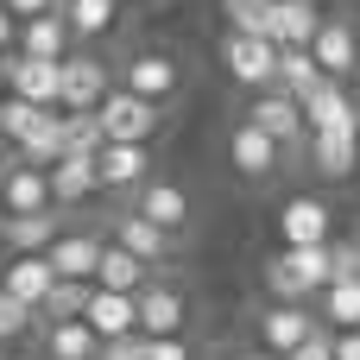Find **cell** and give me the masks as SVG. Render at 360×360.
<instances>
[{"label":"cell","mask_w":360,"mask_h":360,"mask_svg":"<svg viewBox=\"0 0 360 360\" xmlns=\"http://www.w3.org/2000/svg\"><path fill=\"white\" fill-rule=\"evenodd\" d=\"M259 278L272 304H310L335 285V266H329V247H278Z\"/></svg>","instance_id":"6da1fadb"},{"label":"cell","mask_w":360,"mask_h":360,"mask_svg":"<svg viewBox=\"0 0 360 360\" xmlns=\"http://www.w3.org/2000/svg\"><path fill=\"white\" fill-rule=\"evenodd\" d=\"M221 70L240 89L266 95V89H278V44L272 38H247V32H221Z\"/></svg>","instance_id":"7a4b0ae2"},{"label":"cell","mask_w":360,"mask_h":360,"mask_svg":"<svg viewBox=\"0 0 360 360\" xmlns=\"http://www.w3.org/2000/svg\"><path fill=\"white\" fill-rule=\"evenodd\" d=\"M95 120H101V139H108V146H152V133H158L165 108H152V101H139V95L114 89V95L95 108Z\"/></svg>","instance_id":"3957f363"},{"label":"cell","mask_w":360,"mask_h":360,"mask_svg":"<svg viewBox=\"0 0 360 360\" xmlns=\"http://www.w3.org/2000/svg\"><path fill=\"white\" fill-rule=\"evenodd\" d=\"M316 329H323V323H316V310H310V304H266V310L253 316V342H259L272 360L297 354Z\"/></svg>","instance_id":"277c9868"},{"label":"cell","mask_w":360,"mask_h":360,"mask_svg":"<svg viewBox=\"0 0 360 360\" xmlns=\"http://www.w3.org/2000/svg\"><path fill=\"white\" fill-rule=\"evenodd\" d=\"M120 89L139 95V101H152V108H165V101L184 89V70H177L171 51H133L127 70H120Z\"/></svg>","instance_id":"5b68a950"},{"label":"cell","mask_w":360,"mask_h":360,"mask_svg":"<svg viewBox=\"0 0 360 360\" xmlns=\"http://www.w3.org/2000/svg\"><path fill=\"white\" fill-rule=\"evenodd\" d=\"M0 76H6V95H19V101H32V108H63V63H44V57H6L0 63Z\"/></svg>","instance_id":"8992f818"},{"label":"cell","mask_w":360,"mask_h":360,"mask_svg":"<svg viewBox=\"0 0 360 360\" xmlns=\"http://www.w3.org/2000/svg\"><path fill=\"white\" fill-rule=\"evenodd\" d=\"M108 95H114L108 63L89 57V51H70V57H63V114H95Z\"/></svg>","instance_id":"52a82bcc"},{"label":"cell","mask_w":360,"mask_h":360,"mask_svg":"<svg viewBox=\"0 0 360 360\" xmlns=\"http://www.w3.org/2000/svg\"><path fill=\"white\" fill-rule=\"evenodd\" d=\"M247 120L278 146V152H297V146H310V127H304V108L291 101V95H278V89H266V95H253V108H247Z\"/></svg>","instance_id":"ba28073f"},{"label":"cell","mask_w":360,"mask_h":360,"mask_svg":"<svg viewBox=\"0 0 360 360\" xmlns=\"http://www.w3.org/2000/svg\"><path fill=\"white\" fill-rule=\"evenodd\" d=\"M335 240V209L323 196H291L278 209V247H329Z\"/></svg>","instance_id":"9c48e42d"},{"label":"cell","mask_w":360,"mask_h":360,"mask_svg":"<svg viewBox=\"0 0 360 360\" xmlns=\"http://www.w3.org/2000/svg\"><path fill=\"white\" fill-rule=\"evenodd\" d=\"M184 323H190V297H184L177 285L152 278V285L139 291V335H146V342H165V335H184Z\"/></svg>","instance_id":"30bf717a"},{"label":"cell","mask_w":360,"mask_h":360,"mask_svg":"<svg viewBox=\"0 0 360 360\" xmlns=\"http://www.w3.org/2000/svg\"><path fill=\"white\" fill-rule=\"evenodd\" d=\"M57 202H51V171H38V165H6L0 171V215H51Z\"/></svg>","instance_id":"8fae6325"},{"label":"cell","mask_w":360,"mask_h":360,"mask_svg":"<svg viewBox=\"0 0 360 360\" xmlns=\"http://www.w3.org/2000/svg\"><path fill=\"white\" fill-rule=\"evenodd\" d=\"M133 215H146L152 228H165V234H184L190 228V190L184 184H171V177H152L146 190H133Z\"/></svg>","instance_id":"7c38bea8"},{"label":"cell","mask_w":360,"mask_h":360,"mask_svg":"<svg viewBox=\"0 0 360 360\" xmlns=\"http://www.w3.org/2000/svg\"><path fill=\"white\" fill-rule=\"evenodd\" d=\"M101 234H89V228H63L57 240H51V272L57 278H70V285H95V266H101Z\"/></svg>","instance_id":"4fadbf2b"},{"label":"cell","mask_w":360,"mask_h":360,"mask_svg":"<svg viewBox=\"0 0 360 360\" xmlns=\"http://www.w3.org/2000/svg\"><path fill=\"white\" fill-rule=\"evenodd\" d=\"M310 57H316V70H323L329 82H348V76H360V38H354V19H323V32H316Z\"/></svg>","instance_id":"5bb4252c"},{"label":"cell","mask_w":360,"mask_h":360,"mask_svg":"<svg viewBox=\"0 0 360 360\" xmlns=\"http://www.w3.org/2000/svg\"><path fill=\"white\" fill-rule=\"evenodd\" d=\"M0 291H6V297H19L25 310H44V297L57 291V272H51V259H44V253H13V259L0 266Z\"/></svg>","instance_id":"9a60e30c"},{"label":"cell","mask_w":360,"mask_h":360,"mask_svg":"<svg viewBox=\"0 0 360 360\" xmlns=\"http://www.w3.org/2000/svg\"><path fill=\"white\" fill-rule=\"evenodd\" d=\"M310 171L329 177V184H348L360 171V127H342V133H310Z\"/></svg>","instance_id":"2e32d148"},{"label":"cell","mask_w":360,"mask_h":360,"mask_svg":"<svg viewBox=\"0 0 360 360\" xmlns=\"http://www.w3.org/2000/svg\"><path fill=\"white\" fill-rule=\"evenodd\" d=\"M228 165H234L247 184H266V177L285 165V152H278V146H272V139H266L253 120H240V127L228 133Z\"/></svg>","instance_id":"e0dca14e"},{"label":"cell","mask_w":360,"mask_h":360,"mask_svg":"<svg viewBox=\"0 0 360 360\" xmlns=\"http://www.w3.org/2000/svg\"><path fill=\"white\" fill-rule=\"evenodd\" d=\"M95 177H101V190L133 196V190L152 184V152H146V146H101V152H95Z\"/></svg>","instance_id":"ac0fdd59"},{"label":"cell","mask_w":360,"mask_h":360,"mask_svg":"<svg viewBox=\"0 0 360 360\" xmlns=\"http://www.w3.org/2000/svg\"><path fill=\"white\" fill-rule=\"evenodd\" d=\"M114 247H127L139 266H165V259L177 253V234H165V228H152L146 215L120 209V215H114Z\"/></svg>","instance_id":"d6986e66"},{"label":"cell","mask_w":360,"mask_h":360,"mask_svg":"<svg viewBox=\"0 0 360 360\" xmlns=\"http://www.w3.org/2000/svg\"><path fill=\"white\" fill-rule=\"evenodd\" d=\"M323 6L316 0H272V44L278 51H310L316 32H323Z\"/></svg>","instance_id":"ffe728a7"},{"label":"cell","mask_w":360,"mask_h":360,"mask_svg":"<svg viewBox=\"0 0 360 360\" xmlns=\"http://www.w3.org/2000/svg\"><path fill=\"white\" fill-rule=\"evenodd\" d=\"M82 323L95 329V342L139 335V297H120V291H89V310H82Z\"/></svg>","instance_id":"44dd1931"},{"label":"cell","mask_w":360,"mask_h":360,"mask_svg":"<svg viewBox=\"0 0 360 360\" xmlns=\"http://www.w3.org/2000/svg\"><path fill=\"white\" fill-rule=\"evenodd\" d=\"M304 127L310 133H342V127H360V108L348 95V82H323L310 101H304Z\"/></svg>","instance_id":"7402d4cb"},{"label":"cell","mask_w":360,"mask_h":360,"mask_svg":"<svg viewBox=\"0 0 360 360\" xmlns=\"http://www.w3.org/2000/svg\"><path fill=\"white\" fill-rule=\"evenodd\" d=\"M89 196H101V177H95V158H57L51 165V202L57 209H76V202H89Z\"/></svg>","instance_id":"603a6c76"},{"label":"cell","mask_w":360,"mask_h":360,"mask_svg":"<svg viewBox=\"0 0 360 360\" xmlns=\"http://www.w3.org/2000/svg\"><path fill=\"white\" fill-rule=\"evenodd\" d=\"M152 285V266H139L127 247H101V266H95V291H120V297H139Z\"/></svg>","instance_id":"cb8c5ba5"},{"label":"cell","mask_w":360,"mask_h":360,"mask_svg":"<svg viewBox=\"0 0 360 360\" xmlns=\"http://www.w3.org/2000/svg\"><path fill=\"white\" fill-rule=\"evenodd\" d=\"M70 25H63V13H44V19H25L19 25V57H44V63H63L70 57Z\"/></svg>","instance_id":"d4e9b609"},{"label":"cell","mask_w":360,"mask_h":360,"mask_svg":"<svg viewBox=\"0 0 360 360\" xmlns=\"http://www.w3.org/2000/svg\"><path fill=\"white\" fill-rule=\"evenodd\" d=\"M38 342H44V360H95L101 354V342H95V329L76 316V323H38Z\"/></svg>","instance_id":"484cf974"},{"label":"cell","mask_w":360,"mask_h":360,"mask_svg":"<svg viewBox=\"0 0 360 360\" xmlns=\"http://www.w3.org/2000/svg\"><path fill=\"white\" fill-rule=\"evenodd\" d=\"M57 234H63L57 209H51V215H0V240H6L13 253H51Z\"/></svg>","instance_id":"4316f807"},{"label":"cell","mask_w":360,"mask_h":360,"mask_svg":"<svg viewBox=\"0 0 360 360\" xmlns=\"http://www.w3.org/2000/svg\"><path fill=\"white\" fill-rule=\"evenodd\" d=\"M63 152H70V133H63V108H51V114L32 127V139L19 146V165H38V171H51Z\"/></svg>","instance_id":"83f0119b"},{"label":"cell","mask_w":360,"mask_h":360,"mask_svg":"<svg viewBox=\"0 0 360 360\" xmlns=\"http://www.w3.org/2000/svg\"><path fill=\"white\" fill-rule=\"evenodd\" d=\"M57 13H63L70 38H108L120 25V6L114 0H57Z\"/></svg>","instance_id":"f1b7e54d"},{"label":"cell","mask_w":360,"mask_h":360,"mask_svg":"<svg viewBox=\"0 0 360 360\" xmlns=\"http://www.w3.org/2000/svg\"><path fill=\"white\" fill-rule=\"evenodd\" d=\"M323 82H329V76L316 70V57H310V51H278V95H291V101L304 108Z\"/></svg>","instance_id":"f546056e"},{"label":"cell","mask_w":360,"mask_h":360,"mask_svg":"<svg viewBox=\"0 0 360 360\" xmlns=\"http://www.w3.org/2000/svg\"><path fill=\"white\" fill-rule=\"evenodd\" d=\"M323 329H329V335L360 329V278H335V285L323 291Z\"/></svg>","instance_id":"4dcf8cb0"},{"label":"cell","mask_w":360,"mask_h":360,"mask_svg":"<svg viewBox=\"0 0 360 360\" xmlns=\"http://www.w3.org/2000/svg\"><path fill=\"white\" fill-rule=\"evenodd\" d=\"M221 19H228V32L272 38V0H221Z\"/></svg>","instance_id":"1f68e13d"},{"label":"cell","mask_w":360,"mask_h":360,"mask_svg":"<svg viewBox=\"0 0 360 360\" xmlns=\"http://www.w3.org/2000/svg\"><path fill=\"white\" fill-rule=\"evenodd\" d=\"M89 291H95V285H70V278H57V291L44 297L38 323H76V316L89 310Z\"/></svg>","instance_id":"d6a6232c"},{"label":"cell","mask_w":360,"mask_h":360,"mask_svg":"<svg viewBox=\"0 0 360 360\" xmlns=\"http://www.w3.org/2000/svg\"><path fill=\"white\" fill-rule=\"evenodd\" d=\"M44 114H51V108H32V101H19V95H6V101H0V133L13 139V152L32 139V127H38Z\"/></svg>","instance_id":"836d02e7"},{"label":"cell","mask_w":360,"mask_h":360,"mask_svg":"<svg viewBox=\"0 0 360 360\" xmlns=\"http://www.w3.org/2000/svg\"><path fill=\"white\" fill-rule=\"evenodd\" d=\"M32 329H38V310H25L19 297H6V291H0V348H13V342H25Z\"/></svg>","instance_id":"e575fe53"},{"label":"cell","mask_w":360,"mask_h":360,"mask_svg":"<svg viewBox=\"0 0 360 360\" xmlns=\"http://www.w3.org/2000/svg\"><path fill=\"white\" fill-rule=\"evenodd\" d=\"M95 360H146V335H120V342H101Z\"/></svg>","instance_id":"d590c367"},{"label":"cell","mask_w":360,"mask_h":360,"mask_svg":"<svg viewBox=\"0 0 360 360\" xmlns=\"http://www.w3.org/2000/svg\"><path fill=\"white\" fill-rule=\"evenodd\" d=\"M285 360H335V335H329V329H316L297 354H285Z\"/></svg>","instance_id":"8d00e7d4"},{"label":"cell","mask_w":360,"mask_h":360,"mask_svg":"<svg viewBox=\"0 0 360 360\" xmlns=\"http://www.w3.org/2000/svg\"><path fill=\"white\" fill-rule=\"evenodd\" d=\"M146 360H190V342H184V335H165V342H146Z\"/></svg>","instance_id":"74e56055"},{"label":"cell","mask_w":360,"mask_h":360,"mask_svg":"<svg viewBox=\"0 0 360 360\" xmlns=\"http://www.w3.org/2000/svg\"><path fill=\"white\" fill-rule=\"evenodd\" d=\"M0 6H6L19 25H25V19H44V13H57V0H0Z\"/></svg>","instance_id":"f35d334b"},{"label":"cell","mask_w":360,"mask_h":360,"mask_svg":"<svg viewBox=\"0 0 360 360\" xmlns=\"http://www.w3.org/2000/svg\"><path fill=\"white\" fill-rule=\"evenodd\" d=\"M13 51H19V19H13V13L0 6V63H6Z\"/></svg>","instance_id":"ab89813d"},{"label":"cell","mask_w":360,"mask_h":360,"mask_svg":"<svg viewBox=\"0 0 360 360\" xmlns=\"http://www.w3.org/2000/svg\"><path fill=\"white\" fill-rule=\"evenodd\" d=\"M335 360H360V329H348V335H335Z\"/></svg>","instance_id":"60d3db41"},{"label":"cell","mask_w":360,"mask_h":360,"mask_svg":"<svg viewBox=\"0 0 360 360\" xmlns=\"http://www.w3.org/2000/svg\"><path fill=\"white\" fill-rule=\"evenodd\" d=\"M13 158H19V152H13V139H6V133H0V171H6V165H13Z\"/></svg>","instance_id":"b9f144b4"},{"label":"cell","mask_w":360,"mask_h":360,"mask_svg":"<svg viewBox=\"0 0 360 360\" xmlns=\"http://www.w3.org/2000/svg\"><path fill=\"white\" fill-rule=\"evenodd\" d=\"M0 101H6V76H0Z\"/></svg>","instance_id":"7bdbcfd3"},{"label":"cell","mask_w":360,"mask_h":360,"mask_svg":"<svg viewBox=\"0 0 360 360\" xmlns=\"http://www.w3.org/2000/svg\"><path fill=\"white\" fill-rule=\"evenodd\" d=\"M354 38H360V19H354Z\"/></svg>","instance_id":"ee69618b"},{"label":"cell","mask_w":360,"mask_h":360,"mask_svg":"<svg viewBox=\"0 0 360 360\" xmlns=\"http://www.w3.org/2000/svg\"><path fill=\"white\" fill-rule=\"evenodd\" d=\"M114 6H127V0H114Z\"/></svg>","instance_id":"f6af8a7d"}]
</instances>
